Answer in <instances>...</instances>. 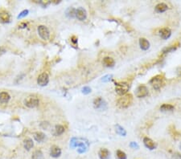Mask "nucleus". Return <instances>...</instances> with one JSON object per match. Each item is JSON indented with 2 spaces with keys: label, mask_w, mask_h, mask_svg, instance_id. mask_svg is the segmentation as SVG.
Here are the masks:
<instances>
[{
  "label": "nucleus",
  "mask_w": 181,
  "mask_h": 159,
  "mask_svg": "<svg viewBox=\"0 0 181 159\" xmlns=\"http://www.w3.org/2000/svg\"><path fill=\"white\" fill-rule=\"evenodd\" d=\"M132 101H133L132 95L131 94H126V95L122 96V97H120L118 100V105L120 108H128L131 104Z\"/></svg>",
  "instance_id": "1"
},
{
  "label": "nucleus",
  "mask_w": 181,
  "mask_h": 159,
  "mask_svg": "<svg viewBox=\"0 0 181 159\" xmlns=\"http://www.w3.org/2000/svg\"><path fill=\"white\" fill-rule=\"evenodd\" d=\"M66 14L69 18L76 17V9H74V8H69V9H68Z\"/></svg>",
  "instance_id": "25"
},
{
  "label": "nucleus",
  "mask_w": 181,
  "mask_h": 159,
  "mask_svg": "<svg viewBox=\"0 0 181 159\" xmlns=\"http://www.w3.org/2000/svg\"><path fill=\"white\" fill-rule=\"evenodd\" d=\"M149 93L148 89L145 85H139L135 90V96L138 98H143L147 97Z\"/></svg>",
  "instance_id": "6"
},
{
  "label": "nucleus",
  "mask_w": 181,
  "mask_h": 159,
  "mask_svg": "<svg viewBox=\"0 0 181 159\" xmlns=\"http://www.w3.org/2000/svg\"><path fill=\"white\" fill-rule=\"evenodd\" d=\"M50 155L54 158H57L61 155V150L57 145H53L50 149Z\"/></svg>",
  "instance_id": "10"
},
{
  "label": "nucleus",
  "mask_w": 181,
  "mask_h": 159,
  "mask_svg": "<svg viewBox=\"0 0 181 159\" xmlns=\"http://www.w3.org/2000/svg\"><path fill=\"white\" fill-rule=\"evenodd\" d=\"M28 10H24V11H22V12L19 14L18 19H19V18H22V17H24V16H26V15L28 14Z\"/></svg>",
  "instance_id": "29"
},
{
  "label": "nucleus",
  "mask_w": 181,
  "mask_h": 159,
  "mask_svg": "<svg viewBox=\"0 0 181 159\" xmlns=\"http://www.w3.org/2000/svg\"><path fill=\"white\" fill-rule=\"evenodd\" d=\"M150 83L152 85L154 89L159 90L162 87L163 84V78L161 75L155 76V77H153L152 79L151 80Z\"/></svg>",
  "instance_id": "4"
},
{
  "label": "nucleus",
  "mask_w": 181,
  "mask_h": 159,
  "mask_svg": "<svg viewBox=\"0 0 181 159\" xmlns=\"http://www.w3.org/2000/svg\"><path fill=\"white\" fill-rule=\"evenodd\" d=\"M37 31H38L39 35L43 40H48L50 37V32L47 27H45L43 25H40L38 27Z\"/></svg>",
  "instance_id": "5"
},
{
  "label": "nucleus",
  "mask_w": 181,
  "mask_h": 159,
  "mask_svg": "<svg viewBox=\"0 0 181 159\" xmlns=\"http://www.w3.org/2000/svg\"><path fill=\"white\" fill-rule=\"evenodd\" d=\"M167 9H168L167 5L166 4V3H159V4L156 5V7H155V11H157L158 13H163V12H165Z\"/></svg>",
  "instance_id": "17"
},
{
  "label": "nucleus",
  "mask_w": 181,
  "mask_h": 159,
  "mask_svg": "<svg viewBox=\"0 0 181 159\" xmlns=\"http://www.w3.org/2000/svg\"><path fill=\"white\" fill-rule=\"evenodd\" d=\"M130 146L131 148H133V149H138V148H139V146H138V144H137V143H135V142H134V141L130 142Z\"/></svg>",
  "instance_id": "30"
},
{
  "label": "nucleus",
  "mask_w": 181,
  "mask_h": 159,
  "mask_svg": "<svg viewBox=\"0 0 181 159\" xmlns=\"http://www.w3.org/2000/svg\"><path fill=\"white\" fill-rule=\"evenodd\" d=\"M32 159H42L43 158V154L41 152V150H36L34 151V153L32 154Z\"/></svg>",
  "instance_id": "23"
},
{
  "label": "nucleus",
  "mask_w": 181,
  "mask_h": 159,
  "mask_svg": "<svg viewBox=\"0 0 181 159\" xmlns=\"http://www.w3.org/2000/svg\"><path fill=\"white\" fill-rule=\"evenodd\" d=\"M112 77H113V75H111V74H110V75H106L102 77L101 81H102V82H109L110 80H111Z\"/></svg>",
  "instance_id": "27"
},
{
  "label": "nucleus",
  "mask_w": 181,
  "mask_h": 159,
  "mask_svg": "<svg viewBox=\"0 0 181 159\" xmlns=\"http://www.w3.org/2000/svg\"><path fill=\"white\" fill-rule=\"evenodd\" d=\"M76 17L80 21H84L87 17L86 11L83 7H79L76 10Z\"/></svg>",
  "instance_id": "9"
},
{
  "label": "nucleus",
  "mask_w": 181,
  "mask_h": 159,
  "mask_svg": "<svg viewBox=\"0 0 181 159\" xmlns=\"http://www.w3.org/2000/svg\"><path fill=\"white\" fill-rule=\"evenodd\" d=\"M102 63H103V64L105 67H108V68H112V67H114V65H115V60H114V59L111 58V57H109V56L108 57H105L103 59Z\"/></svg>",
  "instance_id": "16"
},
{
  "label": "nucleus",
  "mask_w": 181,
  "mask_h": 159,
  "mask_svg": "<svg viewBox=\"0 0 181 159\" xmlns=\"http://www.w3.org/2000/svg\"><path fill=\"white\" fill-rule=\"evenodd\" d=\"M81 92H82V93L87 95V94L90 93H91V89L90 87H88V86H86V87H84V88L82 89Z\"/></svg>",
  "instance_id": "28"
},
{
  "label": "nucleus",
  "mask_w": 181,
  "mask_h": 159,
  "mask_svg": "<svg viewBox=\"0 0 181 159\" xmlns=\"http://www.w3.org/2000/svg\"><path fill=\"white\" fill-rule=\"evenodd\" d=\"M48 82H49V76L48 73L43 72L38 76L37 83L39 86H46L48 84Z\"/></svg>",
  "instance_id": "8"
},
{
  "label": "nucleus",
  "mask_w": 181,
  "mask_h": 159,
  "mask_svg": "<svg viewBox=\"0 0 181 159\" xmlns=\"http://www.w3.org/2000/svg\"><path fill=\"white\" fill-rule=\"evenodd\" d=\"M98 156H99L100 159H109L110 156V151L107 150V149L102 148V149H101V150H99Z\"/></svg>",
  "instance_id": "15"
},
{
  "label": "nucleus",
  "mask_w": 181,
  "mask_h": 159,
  "mask_svg": "<svg viewBox=\"0 0 181 159\" xmlns=\"http://www.w3.org/2000/svg\"><path fill=\"white\" fill-rule=\"evenodd\" d=\"M130 86L126 82H118V83H115V91L117 92V93L120 96H123L126 95V93L129 91Z\"/></svg>",
  "instance_id": "3"
},
{
  "label": "nucleus",
  "mask_w": 181,
  "mask_h": 159,
  "mask_svg": "<svg viewBox=\"0 0 181 159\" xmlns=\"http://www.w3.org/2000/svg\"><path fill=\"white\" fill-rule=\"evenodd\" d=\"M139 45H140V47L144 50V51H147L149 49L150 47V43L148 41L147 39L145 38H140L139 39Z\"/></svg>",
  "instance_id": "14"
},
{
  "label": "nucleus",
  "mask_w": 181,
  "mask_h": 159,
  "mask_svg": "<svg viewBox=\"0 0 181 159\" xmlns=\"http://www.w3.org/2000/svg\"><path fill=\"white\" fill-rule=\"evenodd\" d=\"M117 158L118 159H126L127 158V157H126V153L123 152V151H122V150H118L117 151Z\"/></svg>",
  "instance_id": "26"
},
{
  "label": "nucleus",
  "mask_w": 181,
  "mask_h": 159,
  "mask_svg": "<svg viewBox=\"0 0 181 159\" xmlns=\"http://www.w3.org/2000/svg\"><path fill=\"white\" fill-rule=\"evenodd\" d=\"M65 127L61 125H56V128H55V132H56V134L57 135H61L64 133L65 132Z\"/></svg>",
  "instance_id": "22"
},
{
  "label": "nucleus",
  "mask_w": 181,
  "mask_h": 159,
  "mask_svg": "<svg viewBox=\"0 0 181 159\" xmlns=\"http://www.w3.org/2000/svg\"><path fill=\"white\" fill-rule=\"evenodd\" d=\"M25 27H27V24H25V23H22L19 25V28H24Z\"/></svg>",
  "instance_id": "32"
},
{
  "label": "nucleus",
  "mask_w": 181,
  "mask_h": 159,
  "mask_svg": "<svg viewBox=\"0 0 181 159\" xmlns=\"http://www.w3.org/2000/svg\"><path fill=\"white\" fill-rule=\"evenodd\" d=\"M116 132L121 136H126V131L124 129L122 126H120L119 125H116Z\"/></svg>",
  "instance_id": "24"
},
{
  "label": "nucleus",
  "mask_w": 181,
  "mask_h": 159,
  "mask_svg": "<svg viewBox=\"0 0 181 159\" xmlns=\"http://www.w3.org/2000/svg\"><path fill=\"white\" fill-rule=\"evenodd\" d=\"M10 14L5 10H2L0 11V19L3 23H8L10 21Z\"/></svg>",
  "instance_id": "13"
},
{
  "label": "nucleus",
  "mask_w": 181,
  "mask_h": 159,
  "mask_svg": "<svg viewBox=\"0 0 181 159\" xmlns=\"http://www.w3.org/2000/svg\"><path fill=\"white\" fill-rule=\"evenodd\" d=\"M24 103L26 107L29 108H34L39 105V100L36 96H29L25 98Z\"/></svg>",
  "instance_id": "2"
},
{
  "label": "nucleus",
  "mask_w": 181,
  "mask_h": 159,
  "mask_svg": "<svg viewBox=\"0 0 181 159\" xmlns=\"http://www.w3.org/2000/svg\"><path fill=\"white\" fill-rule=\"evenodd\" d=\"M71 41L74 44H76V43H77V38H76V36H72V37L71 38Z\"/></svg>",
  "instance_id": "31"
},
{
  "label": "nucleus",
  "mask_w": 181,
  "mask_h": 159,
  "mask_svg": "<svg viewBox=\"0 0 181 159\" xmlns=\"http://www.w3.org/2000/svg\"><path fill=\"white\" fill-rule=\"evenodd\" d=\"M34 138L38 142H43L45 139V135H44V133H41V132H36V133H34Z\"/></svg>",
  "instance_id": "19"
},
{
  "label": "nucleus",
  "mask_w": 181,
  "mask_h": 159,
  "mask_svg": "<svg viewBox=\"0 0 181 159\" xmlns=\"http://www.w3.org/2000/svg\"><path fill=\"white\" fill-rule=\"evenodd\" d=\"M11 99V97L8 93L7 92H2L0 93V102L2 103H7Z\"/></svg>",
  "instance_id": "18"
},
{
  "label": "nucleus",
  "mask_w": 181,
  "mask_h": 159,
  "mask_svg": "<svg viewBox=\"0 0 181 159\" xmlns=\"http://www.w3.org/2000/svg\"><path fill=\"white\" fill-rule=\"evenodd\" d=\"M174 109V106L170 104H163L160 107V110L162 112H167V111H172Z\"/></svg>",
  "instance_id": "21"
},
{
  "label": "nucleus",
  "mask_w": 181,
  "mask_h": 159,
  "mask_svg": "<svg viewBox=\"0 0 181 159\" xmlns=\"http://www.w3.org/2000/svg\"><path fill=\"white\" fill-rule=\"evenodd\" d=\"M93 106L97 109H101V110L106 109L107 108L105 101L101 97H97L93 101Z\"/></svg>",
  "instance_id": "7"
},
{
  "label": "nucleus",
  "mask_w": 181,
  "mask_h": 159,
  "mask_svg": "<svg viewBox=\"0 0 181 159\" xmlns=\"http://www.w3.org/2000/svg\"><path fill=\"white\" fill-rule=\"evenodd\" d=\"M159 35H160V36H161L162 39H167L168 38L171 36L172 32H171V30L168 28H162L159 31Z\"/></svg>",
  "instance_id": "12"
},
{
  "label": "nucleus",
  "mask_w": 181,
  "mask_h": 159,
  "mask_svg": "<svg viewBox=\"0 0 181 159\" xmlns=\"http://www.w3.org/2000/svg\"><path fill=\"white\" fill-rule=\"evenodd\" d=\"M24 148L29 151V150H31V149L33 147V145H34L33 141L32 140L31 138H27V139H25V140H24Z\"/></svg>",
  "instance_id": "20"
},
{
  "label": "nucleus",
  "mask_w": 181,
  "mask_h": 159,
  "mask_svg": "<svg viewBox=\"0 0 181 159\" xmlns=\"http://www.w3.org/2000/svg\"><path fill=\"white\" fill-rule=\"evenodd\" d=\"M143 143H144L145 146H146L147 149H149V150H155V147H156V145H155V143L154 142V141L151 140V138H149L147 137H144V139H143Z\"/></svg>",
  "instance_id": "11"
},
{
  "label": "nucleus",
  "mask_w": 181,
  "mask_h": 159,
  "mask_svg": "<svg viewBox=\"0 0 181 159\" xmlns=\"http://www.w3.org/2000/svg\"><path fill=\"white\" fill-rule=\"evenodd\" d=\"M180 149H181V144H180Z\"/></svg>",
  "instance_id": "33"
}]
</instances>
